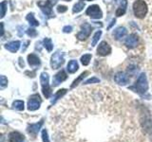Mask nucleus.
Masks as SVG:
<instances>
[{"mask_svg":"<svg viewBox=\"0 0 152 142\" xmlns=\"http://www.w3.org/2000/svg\"><path fill=\"white\" fill-rule=\"evenodd\" d=\"M129 89L132 90V91H134L135 93L141 95V96H145L147 92V90H148V83H147L146 75L145 73H142L139 77H138L134 85L130 86Z\"/></svg>","mask_w":152,"mask_h":142,"instance_id":"f257e3e1","label":"nucleus"},{"mask_svg":"<svg viewBox=\"0 0 152 142\" xmlns=\"http://www.w3.org/2000/svg\"><path fill=\"white\" fill-rule=\"evenodd\" d=\"M133 12H134V15L137 18H144L147 12H148V7H147V4L144 0H136V1L133 3Z\"/></svg>","mask_w":152,"mask_h":142,"instance_id":"f03ea898","label":"nucleus"},{"mask_svg":"<svg viewBox=\"0 0 152 142\" xmlns=\"http://www.w3.org/2000/svg\"><path fill=\"white\" fill-rule=\"evenodd\" d=\"M49 75L46 72H42L40 75V83H41V86H42V92L43 95L45 96V98L49 99L51 96V89L49 83Z\"/></svg>","mask_w":152,"mask_h":142,"instance_id":"7ed1b4c3","label":"nucleus"},{"mask_svg":"<svg viewBox=\"0 0 152 142\" xmlns=\"http://www.w3.org/2000/svg\"><path fill=\"white\" fill-rule=\"evenodd\" d=\"M65 54L63 52L56 51L55 53L52 54L50 58V66L52 69H58L63 65L65 62Z\"/></svg>","mask_w":152,"mask_h":142,"instance_id":"20e7f679","label":"nucleus"},{"mask_svg":"<svg viewBox=\"0 0 152 142\" xmlns=\"http://www.w3.org/2000/svg\"><path fill=\"white\" fill-rule=\"evenodd\" d=\"M41 105V99L39 94H33L31 96L28 101V111H35L40 108Z\"/></svg>","mask_w":152,"mask_h":142,"instance_id":"39448f33","label":"nucleus"},{"mask_svg":"<svg viewBox=\"0 0 152 142\" xmlns=\"http://www.w3.org/2000/svg\"><path fill=\"white\" fill-rule=\"evenodd\" d=\"M86 14L93 19H100L103 17V12L98 5H91L89 6L86 12Z\"/></svg>","mask_w":152,"mask_h":142,"instance_id":"423d86ee","label":"nucleus"},{"mask_svg":"<svg viewBox=\"0 0 152 142\" xmlns=\"http://www.w3.org/2000/svg\"><path fill=\"white\" fill-rule=\"evenodd\" d=\"M91 31H92L91 26H90L89 24H88V23H85L82 25V27H81V30L77 33L76 37H77L78 39L81 40V41L86 40L87 38H88V36L90 35Z\"/></svg>","mask_w":152,"mask_h":142,"instance_id":"0eeeda50","label":"nucleus"},{"mask_svg":"<svg viewBox=\"0 0 152 142\" xmlns=\"http://www.w3.org/2000/svg\"><path fill=\"white\" fill-rule=\"evenodd\" d=\"M38 4V6L40 7L41 9V11L44 12L46 15H48L49 17H52V16H54V13L53 12H52V5L48 1H39L37 3Z\"/></svg>","mask_w":152,"mask_h":142,"instance_id":"6e6552de","label":"nucleus"},{"mask_svg":"<svg viewBox=\"0 0 152 142\" xmlns=\"http://www.w3.org/2000/svg\"><path fill=\"white\" fill-rule=\"evenodd\" d=\"M114 80L120 85H126L130 82V78L126 72H118L114 76Z\"/></svg>","mask_w":152,"mask_h":142,"instance_id":"1a4fd4ad","label":"nucleus"},{"mask_svg":"<svg viewBox=\"0 0 152 142\" xmlns=\"http://www.w3.org/2000/svg\"><path fill=\"white\" fill-rule=\"evenodd\" d=\"M138 44H139V37L135 33L128 35L125 41V46L128 49H134L138 46Z\"/></svg>","mask_w":152,"mask_h":142,"instance_id":"9d476101","label":"nucleus"},{"mask_svg":"<svg viewBox=\"0 0 152 142\" xmlns=\"http://www.w3.org/2000/svg\"><path fill=\"white\" fill-rule=\"evenodd\" d=\"M97 53L100 56H107L111 53V47L106 41H103L99 44L97 49Z\"/></svg>","mask_w":152,"mask_h":142,"instance_id":"9b49d317","label":"nucleus"},{"mask_svg":"<svg viewBox=\"0 0 152 142\" xmlns=\"http://www.w3.org/2000/svg\"><path fill=\"white\" fill-rule=\"evenodd\" d=\"M66 78H68V75L65 72V70L62 69L58 73H56L54 75L53 80H52V84H53V86H57V85H59L61 83H63L64 80H66Z\"/></svg>","mask_w":152,"mask_h":142,"instance_id":"f8f14e48","label":"nucleus"},{"mask_svg":"<svg viewBox=\"0 0 152 142\" xmlns=\"http://www.w3.org/2000/svg\"><path fill=\"white\" fill-rule=\"evenodd\" d=\"M43 123H44V120H42L41 121H39L38 123H35V124H31V125H28V129H27L28 133V134L32 135L33 136H36L37 133L39 132V130L41 129V127H42V125H43Z\"/></svg>","mask_w":152,"mask_h":142,"instance_id":"ddd939ff","label":"nucleus"},{"mask_svg":"<svg viewBox=\"0 0 152 142\" xmlns=\"http://www.w3.org/2000/svg\"><path fill=\"white\" fill-rule=\"evenodd\" d=\"M8 139H9V142H23L24 139H25V137H24V135L21 133L14 131V132L10 133Z\"/></svg>","mask_w":152,"mask_h":142,"instance_id":"4468645a","label":"nucleus"},{"mask_svg":"<svg viewBox=\"0 0 152 142\" xmlns=\"http://www.w3.org/2000/svg\"><path fill=\"white\" fill-rule=\"evenodd\" d=\"M28 63L31 67H37V66H39L41 64L40 59L38 58V56L33 53H31L28 55Z\"/></svg>","mask_w":152,"mask_h":142,"instance_id":"2eb2a0df","label":"nucleus"},{"mask_svg":"<svg viewBox=\"0 0 152 142\" xmlns=\"http://www.w3.org/2000/svg\"><path fill=\"white\" fill-rule=\"evenodd\" d=\"M20 42L19 41H12V42H9L5 45V49H8L9 51L12 52V53H15V52L19 49L20 47Z\"/></svg>","mask_w":152,"mask_h":142,"instance_id":"dca6fc26","label":"nucleus"},{"mask_svg":"<svg viewBox=\"0 0 152 142\" xmlns=\"http://www.w3.org/2000/svg\"><path fill=\"white\" fill-rule=\"evenodd\" d=\"M126 34H127V30H126V28L125 27H119L113 32V35L117 40L123 39V38L125 37Z\"/></svg>","mask_w":152,"mask_h":142,"instance_id":"f3484780","label":"nucleus"},{"mask_svg":"<svg viewBox=\"0 0 152 142\" xmlns=\"http://www.w3.org/2000/svg\"><path fill=\"white\" fill-rule=\"evenodd\" d=\"M78 68H79L78 63H77V61H75V60H71V61H69V64H68V65H66V69H68L69 73H70V74L75 73L76 71L78 70Z\"/></svg>","mask_w":152,"mask_h":142,"instance_id":"a211bd4d","label":"nucleus"},{"mask_svg":"<svg viewBox=\"0 0 152 142\" xmlns=\"http://www.w3.org/2000/svg\"><path fill=\"white\" fill-rule=\"evenodd\" d=\"M126 6H127V1H126V0H123L121 6L116 9V12H115L116 16L124 15V14L126 13Z\"/></svg>","mask_w":152,"mask_h":142,"instance_id":"6ab92c4d","label":"nucleus"},{"mask_svg":"<svg viewBox=\"0 0 152 142\" xmlns=\"http://www.w3.org/2000/svg\"><path fill=\"white\" fill-rule=\"evenodd\" d=\"M26 19L28 21V23H30V25L32 26V27H38L39 26V22H38L35 17H34V14H33L32 12L31 13H28Z\"/></svg>","mask_w":152,"mask_h":142,"instance_id":"aec40b11","label":"nucleus"},{"mask_svg":"<svg viewBox=\"0 0 152 142\" xmlns=\"http://www.w3.org/2000/svg\"><path fill=\"white\" fill-rule=\"evenodd\" d=\"M43 44H44L45 49L49 52H50L52 50V49H53V45H52V42L50 38H45L44 41H43Z\"/></svg>","mask_w":152,"mask_h":142,"instance_id":"412c9836","label":"nucleus"},{"mask_svg":"<svg viewBox=\"0 0 152 142\" xmlns=\"http://www.w3.org/2000/svg\"><path fill=\"white\" fill-rule=\"evenodd\" d=\"M13 109L17 111H23L24 110V101H15L12 103Z\"/></svg>","mask_w":152,"mask_h":142,"instance_id":"4be33fe9","label":"nucleus"},{"mask_svg":"<svg viewBox=\"0 0 152 142\" xmlns=\"http://www.w3.org/2000/svg\"><path fill=\"white\" fill-rule=\"evenodd\" d=\"M88 71H85V72H83V73L81 74V75L79 76V77H78L77 79H76V80H74V82L72 83V84L70 85V87H71V88H74V87L76 86V85H77L80 82H82V80L86 77V76L88 75Z\"/></svg>","mask_w":152,"mask_h":142,"instance_id":"5701e85b","label":"nucleus"},{"mask_svg":"<svg viewBox=\"0 0 152 142\" xmlns=\"http://www.w3.org/2000/svg\"><path fill=\"white\" fill-rule=\"evenodd\" d=\"M91 60V54H84L82 57H81V63H82L83 65H88L89 62Z\"/></svg>","mask_w":152,"mask_h":142,"instance_id":"b1692460","label":"nucleus"},{"mask_svg":"<svg viewBox=\"0 0 152 142\" xmlns=\"http://www.w3.org/2000/svg\"><path fill=\"white\" fill-rule=\"evenodd\" d=\"M102 35V30H98L95 32V34L93 35V38H92V41H91V46H96V44L99 42V39L100 37Z\"/></svg>","mask_w":152,"mask_h":142,"instance_id":"393cba45","label":"nucleus"},{"mask_svg":"<svg viewBox=\"0 0 152 142\" xmlns=\"http://www.w3.org/2000/svg\"><path fill=\"white\" fill-rule=\"evenodd\" d=\"M66 93V89H61V90H59V91L54 95V99H52V103H55V101H58L59 99H61Z\"/></svg>","mask_w":152,"mask_h":142,"instance_id":"a878e982","label":"nucleus"},{"mask_svg":"<svg viewBox=\"0 0 152 142\" xmlns=\"http://www.w3.org/2000/svg\"><path fill=\"white\" fill-rule=\"evenodd\" d=\"M85 7V3L84 2H79V3H76L74 6H73V9H72V12L74 13H77V12H80L82 9H84Z\"/></svg>","mask_w":152,"mask_h":142,"instance_id":"bb28decb","label":"nucleus"},{"mask_svg":"<svg viewBox=\"0 0 152 142\" xmlns=\"http://www.w3.org/2000/svg\"><path fill=\"white\" fill-rule=\"evenodd\" d=\"M7 1H3L1 3V5H0V8H1V18H3L5 16V14H6V11H7Z\"/></svg>","mask_w":152,"mask_h":142,"instance_id":"cd10ccee","label":"nucleus"},{"mask_svg":"<svg viewBox=\"0 0 152 142\" xmlns=\"http://www.w3.org/2000/svg\"><path fill=\"white\" fill-rule=\"evenodd\" d=\"M0 85H1V88H5L8 85V79L3 75L0 77Z\"/></svg>","mask_w":152,"mask_h":142,"instance_id":"c85d7f7f","label":"nucleus"},{"mask_svg":"<svg viewBox=\"0 0 152 142\" xmlns=\"http://www.w3.org/2000/svg\"><path fill=\"white\" fill-rule=\"evenodd\" d=\"M100 83V80L96 77H93V78H90V79L87 80L83 83L84 84H90V83Z\"/></svg>","mask_w":152,"mask_h":142,"instance_id":"c756f323","label":"nucleus"},{"mask_svg":"<svg viewBox=\"0 0 152 142\" xmlns=\"http://www.w3.org/2000/svg\"><path fill=\"white\" fill-rule=\"evenodd\" d=\"M42 139H43V142H50V138H49L48 132L46 129H44L42 131Z\"/></svg>","mask_w":152,"mask_h":142,"instance_id":"7c9ffc66","label":"nucleus"},{"mask_svg":"<svg viewBox=\"0 0 152 142\" xmlns=\"http://www.w3.org/2000/svg\"><path fill=\"white\" fill-rule=\"evenodd\" d=\"M27 34L30 37H35L37 35V31L34 30V28H28Z\"/></svg>","mask_w":152,"mask_h":142,"instance_id":"2f4dec72","label":"nucleus"},{"mask_svg":"<svg viewBox=\"0 0 152 142\" xmlns=\"http://www.w3.org/2000/svg\"><path fill=\"white\" fill-rule=\"evenodd\" d=\"M66 11H68V7L63 6V5H59V6L57 7V12H58L59 13L66 12Z\"/></svg>","mask_w":152,"mask_h":142,"instance_id":"473e14b6","label":"nucleus"},{"mask_svg":"<svg viewBox=\"0 0 152 142\" xmlns=\"http://www.w3.org/2000/svg\"><path fill=\"white\" fill-rule=\"evenodd\" d=\"M71 30H72V27H71V26H66V27L63 28V31H64L65 33H69V32H70Z\"/></svg>","mask_w":152,"mask_h":142,"instance_id":"72a5a7b5","label":"nucleus"},{"mask_svg":"<svg viewBox=\"0 0 152 142\" xmlns=\"http://www.w3.org/2000/svg\"><path fill=\"white\" fill-rule=\"evenodd\" d=\"M48 1H49L52 5V6H53V5H55L57 3V1H58V0H48Z\"/></svg>","mask_w":152,"mask_h":142,"instance_id":"f704fd0d","label":"nucleus"},{"mask_svg":"<svg viewBox=\"0 0 152 142\" xmlns=\"http://www.w3.org/2000/svg\"><path fill=\"white\" fill-rule=\"evenodd\" d=\"M114 24H115V19H113V20L111 21V24H110V25H109L108 26V28H110L113 25H114Z\"/></svg>","mask_w":152,"mask_h":142,"instance_id":"c9c22d12","label":"nucleus"},{"mask_svg":"<svg viewBox=\"0 0 152 142\" xmlns=\"http://www.w3.org/2000/svg\"><path fill=\"white\" fill-rule=\"evenodd\" d=\"M65 1H70V0H65Z\"/></svg>","mask_w":152,"mask_h":142,"instance_id":"e433bc0d","label":"nucleus"},{"mask_svg":"<svg viewBox=\"0 0 152 142\" xmlns=\"http://www.w3.org/2000/svg\"><path fill=\"white\" fill-rule=\"evenodd\" d=\"M88 1H93V0H88Z\"/></svg>","mask_w":152,"mask_h":142,"instance_id":"4c0bfd02","label":"nucleus"}]
</instances>
